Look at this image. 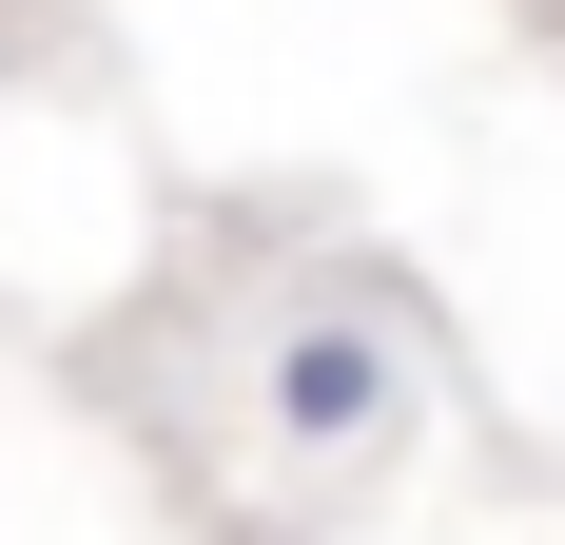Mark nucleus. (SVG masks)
I'll use <instances>...</instances> for the list:
<instances>
[{
	"instance_id": "f257e3e1",
	"label": "nucleus",
	"mask_w": 565,
	"mask_h": 545,
	"mask_svg": "<svg viewBox=\"0 0 565 545\" xmlns=\"http://www.w3.org/2000/svg\"><path fill=\"white\" fill-rule=\"evenodd\" d=\"M274 429H292V448H371V429H391L371 331H292V351H274Z\"/></svg>"
}]
</instances>
